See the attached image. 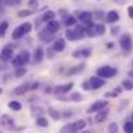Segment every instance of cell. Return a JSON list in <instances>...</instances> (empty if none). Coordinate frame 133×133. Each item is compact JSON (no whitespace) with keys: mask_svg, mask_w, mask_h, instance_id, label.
I'll use <instances>...</instances> for the list:
<instances>
[{"mask_svg":"<svg viewBox=\"0 0 133 133\" xmlns=\"http://www.w3.org/2000/svg\"><path fill=\"white\" fill-rule=\"evenodd\" d=\"M128 76H129L131 79H133V69H131V70L128 71Z\"/></svg>","mask_w":133,"mask_h":133,"instance_id":"cell-44","label":"cell"},{"mask_svg":"<svg viewBox=\"0 0 133 133\" xmlns=\"http://www.w3.org/2000/svg\"><path fill=\"white\" fill-rule=\"evenodd\" d=\"M1 93H3V89L0 88V94H1Z\"/></svg>","mask_w":133,"mask_h":133,"instance_id":"cell-48","label":"cell"},{"mask_svg":"<svg viewBox=\"0 0 133 133\" xmlns=\"http://www.w3.org/2000/svg\"><path fill=\"white\" fill-rule=\"evenodd\" d=\"M0 133H1V132H0Z\"/></svg>","mask_w":133,"mask_h":133,"instance_id":"cell-52","label":"cell"},{"mask_svg":"<svg viewBox=\"0 0 133 133\" xmlns=\"http://www.w3.org/2000/svg\"><path fill=\"white\" fill-rule=\"evenodd\" d=\"M71 124H72V128H74L75 132H80L87 127V122L83 120V119H79V120H76L75 123H71Z\"/></svg>","mask_w":133,"mask_h":133,"instance_id":"cell-20","label":"cell"},{"mask_svg":"<svg viewBox=\"0 0 133 133\" xmlns=\"http://www.w3.org/2000/svg\"><path fill=\"white\" fill-rule=\"evenodd\" d=\"M61 133H76V132L74 131L72 124L69 123V124H66V125H63V127L61 128Z\"/></svg>","mask_w":133,"mask_h":133,"instance_id":"cell-31","label":"cell"},{"mask_svg":"<svg viewBox=\"0 0 133 133\" xmlns=\"http://www.w3.org/2000/svg\"><path fill=\"white\" fill-rule=\"evenodd\" d=\"M0 124H1L4 128H6V129H10V131H13V128L16 127L14 119H13L12 116L6 115V114L1 115V118H0Z\"/></svg>","mask_w":133,"mask_h":133,"instance_id":"cell-7","label":"cell"},{"mask_svg":"<svg viewBox=\"0 0 133 133\" xmlns=\"http://www.w3.org/2000/svg\"><path fill=\"white\" fill-rule=\"evenodd\" d=\"M70 116H71V112L70 111H66L65 112V118H70Z\"/></svg>","mask_w":133,"mask_h":133,"instance_id":"cell-46","label":"cell"},{"mask_svg":"<svg viewBox=\"0 0 133 133\" xmlns=\"http://www.w3.org/2000/svg\"><path fill=\"white\" fill-rule=\"evenodd\" d=\"M14 57V50H13V46L9 45H5L3 48V50L0 52V61L1 62H8V61H12Z\"/></svg>","mask_w":133,"mask_h":133,"instance_id":"cell-4","label":"cell"},{"mask_svg":"<svg viewBox=\"0 0 133 133\" xmlns=\"http://www.w3.org/2000/svg\"><path fill=\"white\" fill-rule=\"evenodd\" d=\"M88 85L89 89L94 90V89H99L101 87L105 85V80L102 78H98V76H92L88 79Z\"/></svg>","mask_w":133,"mask_h":133,"instance_id":"cell-8","label":"cell"},{"mask_svg":"<svg viewBox=\"0 0 133 133\" xmlns=\"http://www.w3.org/2000/svg\"><path fill=\"white\" fill-rule=\"evenodd\" d=\"M123 131L125 133H133V122H127L123 127Z\"/></svg>","mask_w":133,"mask_h":133,"instance_id":"cell-36","label":"cell"},{"mask_svg":"<svg viewBox=\"0 0 133 133\" xmlns=\"http://www.w3.org/2000/svg\"><path fill=\"white\" fill-rule=\"evenodd\" d=\"M120 93H122V89H120V87H116V88L114 89L112 92L106 93V94H105V97H116V96H119Z\"/></svg>","mask_w":133,"mask_h":133,"instance_id":"cell-35","label":"cell"},{"mask_svg":"<svg viewBox=\"0 0 133 133\" xmlns=\"http://www.w3.org/2000/svg\"><path fill=\"white\" fill-rule=\"evenodd\" d=\"M34 13V10H30V9H23V10H19L18 12V17L19 18H25V17H29Z\"/></svg>","mask_w":133,"mask_h":133,"instance_id":"cell-33","label":"cell"},{"mask_svg":"<svg viewBox=\"0 0 133 133\" xmlns=\"http://www.w3.org/2000/svg\"><path fill=\"white\" fill-rule=\"evenodd\" d=\"M48 124H49V123H48V119H46V118H44L43 115L36 118V125H38V127L45 128V127H48Z\"/></svg>","mask_w":133,"mask_h":133,"instance_id":"cell-26","label":"cell"},{"mask_svg":"<svg viewBox=\"0 0 133 133\" xmlns=\"http://www.w3.org/2000/svg\"><path fill=\"white\" fill-rule=\"evenodd\" d=\"M128 16H129V17L133 19V5L128 6Z\"/></svg>","mask_w":133,"mask_h":133,"instance_id":"cell-40","label":"cell"},{"mask_svg":"<svg viewBox=\"0 0 133 133\" xmlns=\"http://www.w3.org/2000/svg\"><path fill=\"white\" fill-rule=\"evenodd\" d=\"M39 38H40V40H42V42L48 43V42H50V40L53 39V34H52V32H49L48 30H43V31H40V32H39Z\"/></svg>","mask_w":133,"mask_h":133,"instance_id":"cell-21","label":"cell"},{"mask_svg":"<svg viewBox=\"0 0 133 133\" xmlns=\"http://www.w3.org/2000/svg\"><path fill=\"white\" fill-rule=\"evenodd\" d=\"M120 19V16L116 10H110L107 14H106V21L109 23H114V22H118Z\"/></svg>","mask_w":133,"mask_h":133,"instance_id":"cell-16","label":"cell"},{"mask_svg":"<svg viewBox=\"0 0 133 133\" xmlns=\"http://www.w3.org/2000/svg\"><path fill=\"white\" fill-rule=\"evenodd\" d=\"M48 114L50 115V118H52L53 120H59V118H61V114L58 112V110H56V109H53V107H49V109H48Z\"/></svg>","mask_w":133,"mask_h":133,"instance_id":"cell-25","label":"cell"},{"mask_svg":"<svg viewBox=\"0 0 133 133\" xmlns=\"http://www.w3.org/2000/svg\"><path fill=\"white\" fill-rule=\"evenodd\" d=\"M72 88H74V83H66V84H62V85H57L56 89H54V92H56L57 96H59V94L69 93Z\"/></svg>","mask_w":133,"mask_h":133,"instance_id":"cell-10","label":"cell"},{"mask_svg":"<svg viewBox=\"0 0 133 133\" xmlns=\"http://www.w3.org/2000/svg\"><path fill=\"white\" fill-rule=\"evenodd\" d=\"M0 5H1V0H0Z\"/></svg>","mask_w":133,"mask_h":133,"instance_id":"cell-50","label":"cell"},{"mask_svg":"<svg viewBox=\"0 0 133 133\" xmlns=\"http://www.w3.org/2000/svg\"><path fill=\"white\" fill-rule=\"evenodd\" d=\"M80 133H93V131H90V129H87V131H85V128H84L83 131H80Z\"/></svg>","mask_w":133,"mask_h":133,"instance_id":"cell-45","label":"cell"},{"mask_svg":"<svg viewBox=\"0 0 133 133\" xmlns=\"http://www.w3.org/2000/svg\"><path fill=\"white\" fill-rule=\"evenodd\" d=\"M92 54V50L89 48H80V49H76L74 53H72V57L74 58H88L89 56Z\"/></svg>","mask_w":133,"mask_h":133,"instance_id":"cell-9","label":"cell"},{"mask_svg":"<svg viewBox=\"0 0 133 133\" xmlns=\"http://www.w3.org/2000/svg\"><path fill=\"white\" fill-rule=\"evenodd\" d=\"M29 90H30V84H29V83H23V84H19L18 87L14 88L13 94H16V96H22V94L27 93Z\"/></svg>","mask_w":133,"mask_h":133,"instance_id":"cell-13","label":"cell"},{"mask_svg":"<svg viewBox=\"0 0 133 133\" xmlns=\"http://www.w3.org/2000/svg\"><path fill=\"white\" fill-rule=\"evenodd\" d=\"M52 48L54 49L56 53H57V52H62V50L66 48V40H65V39H57V40L54 42V44H53Z\"/></svg>","mask_w":133,"mask_h":133,"instance_id":"cell-19","label":"cell"},{"mask_svg":"<svg viewBox=\"0 0 133 133\" xmlns=\"http://www.w3.org/2000/svg\"><path fill=\"white\" fill-rule=\"evenodd\" d=\"M36 88H39V83L36 82V83H34L32 85H30V90H35Z\"/></svg>","mask_w":133,"mask_h":133,"instance_id":"cell-41","label":"cell"},{"mask_svg":"<svg viewBox=\"0 0 133 133\" xmlns=\"http://www.w3.org/2000/svg\"><path fill=\"white\" fill-rule=\"evenodd\" d=\"M122 87H123V89H125V90H133V82L131 80V79L123 80Z\"/></svg>","mask_w":133,"mask_h":133,"instance_id":"cell-30","label":"cell"},{"mask_svg":"<svg viewBox=\"0 0 133 133\" xmlns=\"http://www.w3.org/2000/svg\"><path fill=\"white\" fill-rule=\"evenodd\" d=\"M119 43H120V48L124 50V52H131L132 50V39H131V36L128 35V34H124V35H122L120 36V40H119Z\"/></svg>","mask_w":133,"mask_h":133,"instance_id":"cell-6","label":"cell"},{"mask_svg":"<svg viewBox=\"0 0 133 133\" xmlns=\"http://www.w3.org/2000/svg\"><path fill=\"white\" fill-rule=\"evenodd\" d=\"M29 61H30V53H29L27 50H22V52H19L17 56L13 57L12 65H13L14 67H21V66H25Z\"/></svg>","mask_w":133,"mask_h":133,"instance_id":"cell-2","label":"cell"},{"mask_svg":"<svg viewBox=\"0 0 133 133\" xmlns=\"http://www.w3.org/2000/svg\"><path fill=\"white\" fill-rule=\"evenodd\" d=\"M5 4L6 5H17V4H19V0H5Z\"/></svg>","mask_w":133,"mask_h":133,"instance_id":"cell-38","label":"cell"},{"mask_svg":"<svg viewBox=\"0 0 133 133\" xmlns=\"http://www.w3.org/2000/svg\"><path fill=\"white\" fill-rule=\"evenodd\" d=\"M65 36H66V39L70 40V42L80 40V38H79V35H78V32H76L75 30H70V29H67V30L65 31Z\"/></svg>","mask_w":133,"mask_h":133,"instance_id":"cell-17","label":"cell"},{"mask_svg":"<svg viewBox=\"0 0 133 133\" xmlns=\"http://www.w3.org/2000/svg\"><path fill=\"white\" fill-rule=\"evenodd\" d=\"M107 106H109V101H106V99H98V101H96L94 103H92L87 109V114L97 112V111H99V110H102V109H105Z\"/></svg>","mask_w":133,"mask_h":133,"instance_id":"cell-5","label":"cell"},{"mask_svg":"<svg viewBox=\"0 0 133 133\" xmlns=\"http://www.w3.org/2000/svg\"><path fill=\"white\" fill-rule=\"evenodd\" d=\"M38 3H39L38 0H30L29 5H30V6H32V8H36V6H38Z\"/></svg>","mask_w":133,"mask_h":133,"instance_id":"cell-39","label":"cell"},{"mask_svg":"<svg viewBox=\"0 0 133 133\" xmlns=\"http://www.w3.org/2000/svg\"><path fill=\"white\" fill-rule=\"evenodd\" d=\"M83 88L85 89V90H89V85H88V80H87V82H84V83H83Z\"/></svg>","mask_w":133,"mask_h":133,"instance_id":"cell-43","label":"cell"},{"mask_svg":"<svg viewBox=\"0 0 133 133\" xmlns=\"http://www.w3.org/2000/svg\"><path fill=\"white\" fill-rule=\"evenodd\" d=\"M59 29H61V25H59V22H58V21L52 19V21H48V22H46V27H45V30H48L49 32L56 34Z\"/></svg>","mask_w":133,"mask_h":133,"instance_id":"cell-12","label":"cell"},{"mask_svg":"<svg viewBox=\"0 0 133 133\" xmlns=\"http://www.w3.org/2000/svg\"><path fill=\"white\" fill-rule=\"evenodd\" d=\"M97 1H99V0H97Z\"/></svg>","mask_w":133,"mask_h":133,"instance_id":"cell-51","label":"cell"},{"mask_svg":"<svg viewBox=\"0 0 133 133\" xmlns=\"http://www.w3.org/2000/svg\"><path fill=\"white\" fill-rule=\"evenodd\" d=\"M85 67V63H80V65H76V66H72L71 69H69L66 71V75H75V74H79L84 70Z\"/></svg>","mask_w":133,"mask_h":133,"instance_id":"cell-18","label":"cell"},{"mask_svg":"<svg viewBox=\"0 0 133 133\" xmlns=\"http://www.w3.org/2000/svg\"><path fill=\"white\" fill-rule=\"evenodd\" d=\"M70 99L74 101V102H80V101H83V96H82L79 92H74V93L70 96Z\"/></svg>","mask_w":133,"mask_h":133,"instance_id":"cell-32","label":"cell"},{"mask_svg":"<svg viewBox=\"0 0 133 133\" xmlns=\"http://www.w3.org/2000/svg\"><path fill=\"white\" fill-rule=\"evenodd\" d=\"M94 32H96V35H103L105 32H106V27L103 26V25H94Z\"/></svg>","mask_w":133,"mask_h":133,"instance_id":"cell-29","label":"cell"},{"mask_svg":"<svg viewBox=\"0 0 133 133\" xmlns=\"http://www.w3.org/2000/svg\"><path fill=\"white\" fill-rule=\"evenodd\" d=\"M65 18V25L67 26V27H71V26H74V25H76V18L74 17V16H65L63 17Z\"/></svg>","mask_w":133,"mask_h":133,"instance_id":"cell-24","label":"cell"},{"mask_svg":"<svg viewBox=\"0 0 133 133\" xmlns=\"http://www.w3.org/2000/svg\"><path fill=\"white\" fill-rule=\"evenodd\" d=\"M118 31H119V27H118V26H114V29L111 30V32H112L114 35H115V34H118Z\"/></svg>","mask_w":133,"mask_h":133,"instance_id":"cell-42","label":"cell"},{"mask_svg":"<svg viewBox=\"0 0 133 133\" xmlns=\"http://www.w3.org/2000/svg\"><path fill=\"white\" fill-rule=\"evenodd\" d=\"M119 131V127L116 123H110V125L107 127V132L109 133H118Z\"/></svg>","mask_w":133,"mask_h":133,"instance_id":"cell-37","label":"cell"},{"mask_svg":"<svg viewBox=\"0 0 133 133\" xmlns=\"http://www.w3.org/2000/svg\"><path fill=\"white\" fill-rule=\"evenodd\" d=\"M8 106H9V109L10 110H13V111H21L22 110V103L19 102V101H10L9 103H8Z\"/></svg>","mask_w":133,"mask_h":133,"instance_id":"cell-22","label":"cell"},{"mask_svg":"<svg viewBox=\"0 0 133 133\" xmlns=\"http://www.w3.org/2000/svg\"><path fill=\"white\" fill-rule=\"evenodd\" d=\"M112 46H114V44H112V43H107V48H109V49H111Z\"/></svg>","mask_w":133,"mask_h":133,"instance_id":"cell-47","label":"cell"},{"mask_svg":"<svg viewBox=\"0 0 133 133\" xmlns=\"http://www.w3.org/2000/svg\"><path fill=\"white\" fill-rule=\"evenodd\" d=\"M97 76L98 78H102V79H109V78H112L118 74V70L112 66H102L99 69H97L96 71Z\"/></svg>","mask_w":133,"mask_h":133,"instance_id":"cell-3","label":"cell"},{"mask_svg":"<svg viewBox=\"0 0 133 133\" xmlns=\"http://www.w3.org/2000/svg\"><path fill=\"white\" fill-rule=\"evenodd\" d=\"M109 112H110V110H107L106 107L102 109V110H99V111H97V115L94 118V122L96 123H103L105 120H107Z\"/></svg>","mask_w":133,"mask_h":133,"instance_id":"cell-11","label":"cell"},{"mask_svg":"<svg viewBox=\"0 0 133 133\" xmlns=\"http://www.w3.org/2000/svg\"><path fill=\"white\" fill-rule=\"evenodd\" d=\"M8 27H9V23H8L6 21H3V22L0 23V38H4V36H5Z\"/></svg>","mask_w":133,"mask_h":133,"instance_id":"cell-28","label":"cell"},{"mask_svg":"<svg viewBox=\"0 0 133 133\" xmlns=\"http://www.w3.org/2000/svg\"><path fill=\"white\" fill-rule=\"evenodd\" d=\"M132 122H133V112H132Z\"/></svg>","mask_w":133,"mask_h":133,"instance_id":"cell-49","label":"cell"},{"mask_svg":"<svg viewBox=\"0 0 133 133\" xmlns=\"http://www.w3.org/2000/svg\"><path fill=\"white\" fill-rule=\"evenodd\" d=\"M92 18H93V14L90 12H79V21L83 22L84 25H88L92 22Z\"/></svg>","mask_w":133,"mask_h":133,"instance_id":"cell-15","label":"cell"},{"mask_svg":"<svg viewBox=\"0 0 133 133\" xmlns=\"http://www.w3.org/2000/svg\"><path fill=\"white\" fill-rule=\"evenodd\" d=\"M31 114L38 118V116H42V115L44 114V110H43L40 106H32V107H31Z\"/></svg>","mask_w":133,"mask_h":133,"instance_id":"cell-27","label":"cell"},{"mask_svg":"<svg viewBox=\"0 0 133 133\" xmlns=\"http://www.w3.org/2000/svg\"><path fill=\"white\" fill-rule=\"evenodd\" d=\"M32 58H34V62H35V63H40V62L43 61V58H44V49H43L42 46L35 48Z\"/></svg>","mask_w":133,"mask_h":133,"instance_id":"cell-14","label":"cell"},{"mask_svg":"<svg viewBox=\"0 0 133 133\" xmlns=\"http://www.w3.org/2000/svg\"><path fill=\"white\" fill-rule=\"evenodd\" d=\"M32 30V25L31 22H23L22 25H19L18 27H16L12 32V38L14 40H18V39H22L25 35H27L30 31Z\"/></svg>","mask_w":133,"mask_h":133,"instance_id":"cell-1","label":"cell"},{"mask_svg":"<svg viewBox=\"0 0 133 133\" xmlns=\"http://www.w3.org/2000/svg\"><path fill=\"white\" fill-rule=\"evenodd\" d=\"M26 72H27V69H25L23 66H21V67H17V69H16L14 75H16L17 78H21V76H23Z\"/></svg>","mask_w":133,"mask_h":133,"instance_id":"cell-34","label":"cell"},{"mask_svg":"<svg viewBox=\"0 0 133 133\" xmlns=\"http://www.w3.org/2000/svg\"><path fill=\"white\" fill-rule=\"evenodd\" d=\"M54 17H56V13H54L53 10H46L44 14L42 16V21H43V22H48V21L54 19Z\"/></svg>","mask_w":133,"mask_h":133,"instance_id":"cell-23","label":"cell"}]
</instances>
